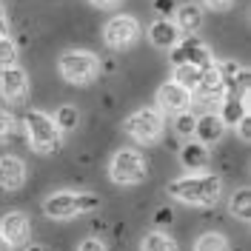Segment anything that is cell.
I'll return each instance as SVG.
<instances>
[{"label":"cell","instance_id":"27","mask_svg":"<svg viewBox=\"0 0 251 251\" xmlns=\"http://www.w3.org/2000/svg\"><path fill=\"white\" fill-rule=\"evenodd\" d=\"M154 12L160 17H172L177 12V3L174 0H154Z\"/></svg>","mask_w":251,"mask_h":251},{"label":"cell","instance_id":"2","mask_svg":"<svg viewBox=\"0 0 251 251\" xmlns=\"http://www.w3.org/2000/svg\"><path fill=\"white\" fill-rule=\"evenodd\" d=\"M43 208H46V214L51 220H72V217H77V214H92V211H97L100 208V197L92 194V191H80V194H75V191H60V194H51L46 203H43Z\"/></svg>","mask_w":251,"mask_h":251},{"label":"cell","instance_id":"22","mask_svg":"<svg viewBox=\"0 0 251 251\" xmlns=\"http://www.w3.org/2000/svg\"><path fill=\"white\" fill-rule=\"evenodd\" d=\"M80 123V111L75 106H60L57 109V117H54V126L60 128V131H75Z\"/></svg>","mask_w":251,"mask_h":251},{"label":"cell","instance_id":"29","mask_svg":"<svg viewBox=\"0 0 251 251\" xmlns=\"http://www.w3.org/2000/svg\"><path fill=\"white\" fill-rule=\"evenodd\" d=\"M172 220H174V211H172V208H160V211L154 214V223H157V226H169Z\"/></svg>","mask_w":251,"mask_h":251},{"label":"cell","instance_id":"18","mask_svg":"<svg viewBox=\"0 0 251 251\" xmlns=\"http://www.w3.org/2000/svg\"><path fill=\"white\" fill-rule=\"evenodd\" d=\"M180 163L191 169V172H200L208 166V149H205L200 140H188L183 149H180Z\"/></svg>","mask_w":251,"mask_h":251},{"label":"cell","instance_id":"30","mask_svg":"<svg viewBox=\"0 0 251 251\" xmlns=\"http://www.w3.org/2000/svg\"><path fill=\"white\" fill-rule=\"evenodd\" d=\"M80 251H106V249H103L100 240H83L80 243Z\"/></svg>","mask_w":251,"mask_h":251},{"label":"cell","instance_id":"7","mask_svg":"<svg viewBox=\"0 0 251 251\" xmlns=\"http://www.w3.org/2000/svg\"><path fill=\"white\" fill-rule=\"evenodd\" d=\"M137 34H140V23H137L134 17L117 15V17H111L109 23H106L103 40H106L109 49H126V46H131V43L137 40Z\"/></svg>","mask_w":251,"mask_h":251},{"label":"cell","instance_id":"26","mask_svg":"<svg viewBox=\"0 0 251 251\" xmlns=\"http://www.w3.org/2000/svg\"><path fill=\"white\" fill-rule=\"evenodd\" d=\"M12 134H15V117L9 111H0V143L9 140Z\"/></svg>","mask_w":251,"mask_h":251},{"label":"cell","instance_id":"35","mask_svg":"<svg viewBox=\"0 0 251 251\" xmlns=\"http://www.w3.org/2000/svg\"><path fill=\"white\" fill-rule=\"evenodd\" d=\"M26 251H46V249H43V246H29Z\"/></svg>","mask_w":251,"mask_h":251},{"label":"cell","instance_id":"14","mask_svg":"<svg viewBox=\"0 0 251 251\" xmlns=\"http://www.w3.org/2000/svg\"><path fill=\"white\" fill-rule=\"evenodd\" d=\"M194 92L205 97V100H211V97H223V75H220L217 63L211 60L208 66H203V72H200V83H197V89Z\"/></svg>","mask_w":251,"mask_h":251},{"label":"cell","instance_id":"10","mask_svg":"<svg viewBox=\"0 0 251 251\" xmlns=\"http://www.w3.org/2000/svg\"><path fill=\"white\" fill-rule=\"evenodd\" d=\"M157 106L160 111H166V114H180V111H188L191 109V92L183 89L180 83H163L160 89H157Z\"/></svg>","mask_w":251,"mask_h":251},{"label":"cell","instance_id":"5","mask_svg":"<svg viewBox=\"0 0 251 251\" xmlns=\"http://www.w3.org/2000/svg\"><path fill=\"white\" fill-rule=\"evenodd\" d=\"M111 180L120 183V186H137L146 180V160L140 151L134 149H120L117 154L111 157Z\"/></svg>","mask_w":251,"mask_h":251},{"label":"cell","instance_id":"33","mask_svg":"<svg viewBox=\"0 0 251 251\" xmlns=\"http://www.w3.org/2000/svg\"><path fill=\"white\" fill-rule=\"evenodd\" d=\"M6 31H9V26H6V15H3V3H0V37H6Z\"/></svg>","mask_w":251,"mask_h":251},{"label":"cell","instance_id":"13","mask_svg":"<svg viewBox=\"0 0 251 251\" xmlns=\"http://www.w3.org/2000/svg\"><path fill=\"white\" fill-rule=\"evenodd\" d=\"M223 131H226V126L220 120V114H203L194 123V140H200L203 146H211L223 137Z\"/></svg>","mask_w":251,"mask_h":251},{"label":"cell","instance_id":"31","mask_svg":"<svg viewBox=\"0 0 251 251\" xmlns=\"http://www.w3.org/2000/svg\"><path fill=\"white\" fill-rule=\"evenodd\" d=\"M234 0H205V6L208 9H214V12H223V9H228Z\"/></svg>","mask_w":251,"mask_h":251},{"label":"cell","instance_id":"3","mask_svg":"<svg viewBox=\"0 0 251 251\" xmlns=\"http://www.w3.org/2000/svg\"><path fill=\"white\" fill-rule=\"evenodd\" d=\"M23 126H26V134H29V143H31L34 151L51 154V151L60 149V128L43 111H26Z\"/></svg>","mask_w":251,"mask_h":251},{"label":"cell","instance_id":"20","mask_svg":"<svg viewBox=\"0 0 251 251\" xmlns=\"http://www.w3.org/2000/svg\"><path fill=\"white\" fill-rule=\"evenodd\" d=\"M140 251H177V243H174L172 237L154 231V234H146V237H143Z\"/></svg>","mask_w":251,"mask_h":251},{"label":"cell","instance_id":"19","mask_svg":"<svg viewBox=\"0 0 251 251\" xmlns=\"http://www.w3.org/2000/svg\"><path fill=\"white\" fill-rule=\"evenodd\" d=\"M200 66H188V63H180V66H174V83H180L183 89H188V92L194 94V89H197V83H200Z\"/></svg>","mask_w":251,"mask_h":251},{"label":"cell","instance_id":"4","mask_svg":"<svg viewBox=\"0 0 251 251\" xmlns=\"http://www.w3.org/2000/svg\"><path fill=\"white\" fill-rule=\"evenodd\" d=\"M60 75L66 83H92L100 75V60L94 57L92 51H83V49H69L60 54Z\"/></svg>","mask_w":251,"mask_h":251},{"label":"cell","instance_id":"34","mask_svg":"<svg viewBox=\"0 0 251 251\" xmlns=\"http://www.w3.org/2000/svg\"><path fill=\"white\" fill-rule=\"evenodd\" d=\"M0 251H15L12 246H9V240H6L3 234H0Z\"/></svg>","mask_w":251,"mask_h":251},{"label":"cell","instance_id":"23","mask_svg":"<svg viewBox=\"0 0 251 251\" xmlns=\"http://www.w3.org/2000/svg\"><path fill=\"white\" fill-rule=\"evenodd\" d=\"M194 251H228V243H226V237L223 234H214V231H208L197 240V246Z\"/></svg>","mask_w":251,"mask_h":251},{"label":"cell","instance_id":"16","mask_svg":"<svg viewBox=\"0 0 251 251\" xmlns=\"http://www.w3.org/2000/svg\"><path fill=\"white\" fill-rule=\"evenodd\" d=\"M246 111H249V89H243L240 97H223L220 120H223V126H237Z\"/></svg>","mask_w":251,"mask_h":251},{"label":"cell","instance_id":"24","mask_svg":"<svg viewBox=\"0 0 251 251\" xmlns=\"http://www.w3.org/2000/svg\"><path fill=\"white\" fill-rule=\"evenodd\" d=\"M177 120H174V128H177V134H183V137H191L194 134V123H197V117L191 114V111H180V114H174Z\"/></svg>","mask_w":251,"mask_h":251},{"label":"cell","instance_id":"9","mask_svg":"<svg viewBox=\"0 0 251 251\" xmlns=\"http://www.w3.org/2000/svg\"><path fill=\"white\" fill-rule=\"evenodd\" d=\"M26 94H29V77H26L23 69L9 66V69L0 72V97L6 103H23Z\"/></svg>","mask_w":251,"mask_h":251},{"label":"cell","instance_id":"15","mask_svg":"<svg viewBox=\"0 0 251 251\" xmlns=\"http://www.w3.org/2000/svg\"><path fill=\"white\" fill-rule=\"evenodd\" d=\"M174 26L180 34H197L200 26H203V9L194 6V3H186L174 12Z\"/></svg>","mask_w":251,"mask_h":251},{"label":"cell","instance_id":"8","mask_svg":"<svg viewBox=\"0 0 251 251\" xmlns=\"http://www.w3.org/2000/svg\"><path fill=\"white\" fill-rule=\"evenodd\" d=\"M172 63L174 66H180V63H188V66H208L211 63V51L205 46L200 37H194V34H186L183 40H177L172 46Z\"/></svg>","mask_w":251,"mask_h":251},{"label":"cell","instance_id":"12","mask_svg":"<svg viewBox=\"0 0 251 251\" xmlns=\"http://www.w3.org/2000/svg\"><path fill=\"white\" fill-rule=\"evenodd\" d=\"M26 183V166L20 157H0V188L17 191Z\"/></svg>","mask_w":251,"mask_h":251},{"label":"cell","instance_id":"32","mask_svg":"<svg viewBox=\"0 0 251 251\" xmlns=\"http://www.w3.org/2000/svg\"><path fill=\"white\" fill-rule=\"evenodd\" d=\"M94 6H100V9H111V6H117L120 0H92Z\"/></svg>","mask_w":251,"mask_h":251},{"label":"cell","instance_id":"25","mask_svg":"<svg viewBox=\"0 0 251 251\" xmlns=\"http://www.w3.org/2000/svg\"><path fill=\"white\" fill-rule=\"evenodd\" d=\"M17 63V49L9 37H0V69H9Z\"/></svg>","mask_w":251,"mask_h":251},{"label":"cell","instance_id":"6","mask_svg":"<svg viewBox=\"0 0 251 251\" xmlns=\"http://www.w3.org/2000/svg\"><path fill=\"white\" fill-rule=\"evenodd\" d=\"M126 134L128 137H134L137 143H146V146H151V143L160 140V134H163V117H160V111L157 109H140L134 111L128 120H126Z\"/></svg>","mask_w":251,"mask_h":251},{"label":"cell","instance_id":"17","mask_svg":"<svg viewBox=\"0 0 251 251\" xmlns=\"http://www.w3.org/2000/svg\"><path fill=\"white\" fill-rule=\"evenodd\" d=\"M149 37H151V43H154L157 49H172L174 43L180 40V31H177V26H174L169 17H160V20L151 23Z\"/></svg>","mask_w":251,"mask_h":251},{"label":"cell","instance_id":"1","mask_svg":"<svg viewBox=\"0 0 251 251\" xmlns=\"http://www.w3.org/2000/svg\"><path fill=\"white\" fill-rule=\"evenodd\" d=\"M169 194L191 205H211L220 197V177L217 174H197V177H180L169 183Z\"/></svg>","mask_w":251,"mask_h":251},{"label":"cell","instance_id":"11","mask_svg":"<svg viewBox=\"0 0 251 251\" xmlns=\"http://www.w3.org/2000/svg\"><path fill=\"white\" fill-rule=\"evenodd\" d=\"M0 234L9 240L12 249L26 246V240H29V234H31L29 217H26L23 211H9V214L3 217V223H0Z\"/></svg>","mask_w":251,"mask_h":251},{"label":"cell","instance_id":"28","mask_svg":"<svg viewBox=\"0 0 251 251\" xmlns=\"http://www.w3.org/2000/svg\"><path fill=\"white\" fill-rule=\"evenodd\" d=\"M234 128H240V137H243L246 143L251 140V114H249V111L243 114V120H240V123H237Z\"/></svg>","mask_w":251,"mask_h":251},{"label":"cell","instance_id":"21","mask_svg":"<svg viewBox=\"0 0 251 251\" xmlns=\"http://www.w3.org/2000/svg\"><path fill=\"white\" fill-rule=\"evenodd\" d=\"M231 214L240 220H251V191L249 188H240V191H234V197H231Z\"/></svg>","mask_w":251,"mask_h":251}]
</instances>
